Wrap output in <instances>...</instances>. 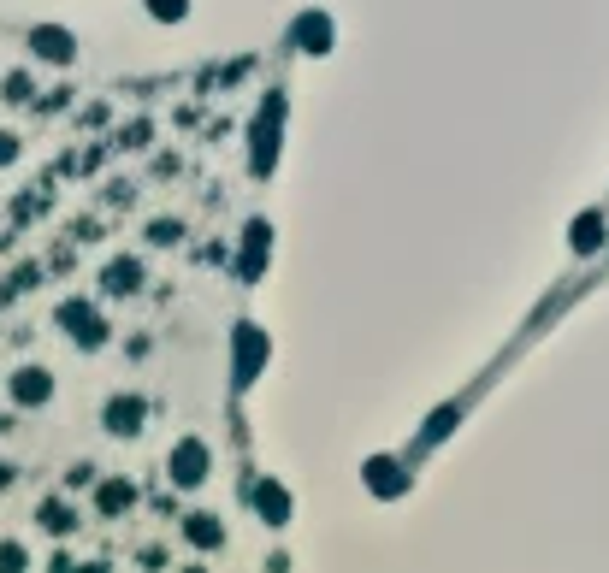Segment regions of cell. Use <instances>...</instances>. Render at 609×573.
Returning a JSON list of instances; mask_svg holds the SVG:
<instances>
[{"label": "cell", "mask_w": 609, "mask_h": 573, "mask_svg": "<svg viewBox=\"0 0 609 573\" xmlns=\"http://www.w3.org/2000/svg\"><path fill=\"white\" fill-rule=\"evenodd\" d=\"M54 319H60V331H66L77 349H101V343H107V319L95 314L89 302H66Z\"/></svg>", "instance_id": "1"}, {"label": "cell", "mask_w": 609, "mask_h": 573, "mask_svg": "<svg viewBox=\"0 0 609 573\" xmlns=\"http://www.w3.org/2000/svg\"><path fill=\"white\" fill-rule=\"evenodd\" d=\"M231 355H237L231 379H237V384H255L261 361H267V331H261V325H237V331H231Z\"/></svg>", "instance_id": "2"}, {"label": "cell", "mask_w": 609, "mask_h": 573, "mask_svg": "<svg viewBox=\"0 0 609 573\" xmlns=\"http://www.w3.org/2000/svg\"><path fill=\"white\" fill-rule=\"evenodd\" d=\"M207 467H213V461H207V444H196V438H184V444L172 449V485H178V491H196L207 479Z\"/></svg>", "instance_id": "3"}, {"label": "cell", "mask_w": 609, "mask_h": 573, "mask_svg": "<svg viewBox=\"0 0 609 573\" xmlns=\"http://www.w3.org/2000/svg\"><path fill=\"white\" fill-rule=\"evenodd\" d=\"M48 396H54V373L48 367H18L12 373V402L18 408H42Z\"/></svg>", "instance_id": "4"}, {"label": "cell", "mask_w": 609, "mask_h": 573, "mask_svg": "<svg viewBox=\"0 0 609 573\" xmlns=\"http://www.w3.org/2000/svg\"><path fill=\"white\" fill-rule=\"evenodd\" d=\"M142 426H148V402L142 396H113L107 402V432L113 438H136Z\"/></svg>", "instance_id": "5"}, {"label": "cell", "mask_w": 609, "mask_h": 573, "mask_svg": "<svg viewBox=\"0 0 609 573\" xmlns=\"http://www.w3.org/2000/svg\"><path fill=\"white\" fill-rule=\"evenodd\" d=\"M249 491H255V509H261V520H267V526H290V509H296V503H290V491H284V485L255 479Z\"/></svg>", "instance_id": "6"}, {"label": "cell", "mask_w": 609, "mask_h": 573, "mask_svg": "<svg viewBox=\"0 0 609 573\" xmlns=\"http://www.w3.org/2000/svg\"><path fill=\"white\" fill-rule=\"evenodd\" d=\"M278 107H284V95H267V107H261V119H255V178H267L272 166V136H278Z\"/></svg>", "instance_id": "7"}, {"label": "cell", "mask_w": 609, "mask_h": 573, "mask_svg": "<svg viewBox=\"0 0 609 573\" xmlns=\"http://www.w3.org/2000/svg\"><path fill=\"white\" fill-rule=\"evenodd\" d=\"M30 48H36L42 60H54V65H71V60H77V42H71L60 24H42V30H30Z\"/></svg>", "instance_id": "8"}, {"label": "cell", "mask_w": 609, "mask_h": 573, "mask_svg": "<svg viewBox=\"0 0 609 573\" xmlns=\"http://www.w3.org/2000/svg\"><path fill=\"white\" fill-rule=\"evenodd\" d=\"M290 36H296V48H308V54H326V48H332V18H326V12H302Z\"/></svg>", "instance_id": "9"}, {"label": "cell", "mask_w": 609, "mask_h": 573, "mask_svg": "<svg viewBox=\"0 0 609 573\" xmlns=\"http://www.w3.org/2000/svg\"><path fill=\"white\" fill-rule=\"evenodd\" d=\"M95 503H101V514H125L136 503V485L131 479H107V485L95 491Z\"/></svg>", "instance_id": "10"}, {"label": "cell", "mask_w": 609, "mask_h": 573, "mask_svg": "<svg viewBox=\"0 0 609 573\" xmlns=\"http://www.w3.org/2000/svg\"><path fill=\"white\" fill-rule=\"evenodd\" d=\"M261 260H267V225H249V249L237 255V272L243 278H261Z\"/></svg>", "instance_id": "11"}, {"label": "cell", "mask_w": 609, "mask_h": 573, "mask_svg": "<svg viewBox=\"0 0 609 573\" xmlns=\"http://www.w3.org/2000/svg\"><path fill=\"white\" fill-rule=\"evenodd\" d=\"M184 538H190V544H202V550H219V544H225V532H219V520H213V514H190V520H184Z\"/></svg>", "instance_id": "12"}, {"label": "cell", "mask_w": 609, "mask_h": 573, "mask_svg": "<svg viewBox=\"0 0 609 573\" xmlns=\"http://www.w3.org/2000/svg\"><path fill=\"white\" fill-rule=\"evenodd\" d=\"M101 284H107V296H131L136 284H142V266H136V260H113V272H107Z\"/></svg>", "instance_id": "13"}, {"label": "cell", "mask_w": 609, "mask_h": 573, "mask_svg": "<svg viewBox=\"0 0 609 573\" xmlns=\"http://www.w3.org/2000/svg\"><path fill=\"white\" fill-rule=\"evenodd\" d=\"M367 485H373L379 497H397V491H403V467H397V461H373V467H367Z\"/></svg>", "instance_id": "14"}, {"label": "cell", "mask_w": 609, "mask_h": 573, "mask_svg": "<svg viewBox=\"0 0 609 573\" xmlns=\"http://www.w3.org/2000/svg\"><path fill=\"white\" fill-rule=\"evenodd\" d=\"M598 243H604V219H598V213H586V219L574 225V249L586 255V249H598Z\"/></svg>", "instance_id": "15"}, {"label": "cell", "mask_w": 609, "mask_h": 573, "mask_svg": "<svg viewBox=\"0 0 609 573\" xmlns=\"http://www.w3.org/2000/svg\"><path fill=\"white\" fill-rule=\"evenodd\" d=\"M36 520H42V526H48V532H71V526H77V514H71L66 503H54V497H48V503H42V514H36Z\"/></svg>", "instance_id": "16"}, {"label": "cell", "mask_w": 609, "mask_h": 573, "mask_svg": "<svg viewBox=\"0 0 609 573\" xmlns=\"http://www.w3.org/2000/svg\"><path fill=\"white\" fill-rule=\"evenodd\" d=\"M160 24H178V18H190V0H142Z\"/></svg>", "instance_id": "17"}, {"label": "cell", "mask_w": 609, "mask_h": 573, "mask_svg": "<svg viewBox=\"0 0 609 573\" xmlns=\"http://www.w3.org/2000/svg\"><path fill=\"white\" fill-rule=\"evenodd\" d=\"M0 95H6V101H30V77H24V71H12V77H6V89H0Z\"/></svg>", "instance_id": "18"}, {"label": "cell", "mask_w": 609, "mask_h": 573, "mask_svg": "<svg viewBox=\"0 0 609 573\" xmlns=\"http://www.w3.org/2000/svg\"><path fill=\"white\" fill-rule=\"evenodd\" d=\"M0 568H24V550L18 544H0Z\"/></svg>", "instance_id": "19"}, {"label": "cell", "mask_w": 609, "mask_h": 573, "mask_svg": "<svg viewBox=\"0 0 609 573\" xmlns=\"http://www.w3.org/2000/svg\"><path fill=\"white\" fill-rule=\"evenodd\" d=\"M12 160H18V142H12V136H0V166H12Z\"/></svg>", "instance_id": "20"}]
</instances>
